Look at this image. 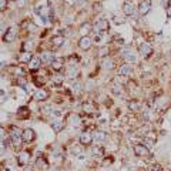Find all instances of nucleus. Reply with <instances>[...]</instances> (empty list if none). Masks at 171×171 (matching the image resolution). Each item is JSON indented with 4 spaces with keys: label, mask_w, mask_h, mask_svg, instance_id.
I'll return each mask as SVG.
<instances>
[{
    "label": "nucleus",
    "mask_w": 171,
    "mask_h": 171,
    "mask_svg": "<svg viewBox=\"0 0 171 171\" xmlns=\"http://www.w3.org/2000/svg\"><path fill=\"white\" fill-rule=\"evenodd\" d=\"M70 123L73 124L74 127H77V126H80V123H82V121H80V117L74 114V115H71V117H70Z\"/></svg>",
    "instance_id": "obj_27"
},
{
    "label": "nucleus",
    "mask_w": 171,
    "mask_h": 171,
    "mask_svg": "<svg viewBox=\"0 0 171 171\" xmlns=\"http://www.w3.org/2000/svg\"><path fill=\"white\" fill-rule=\"evenodd\" d=\"M29 160H30V154L27 151H22L17 155V163H19L20 167H25L26 164H29Z\"/></svg>",
    "instance_id": "obj_8"
},
{
    "label": "nucleus",
    "mask_w": 171,
    "mask_h": 171,
    "mask_svg": "<svg viewBox=\"0 0 171 171\" xmlns=\"http://www.w3.org/2000/svg\"><path fill=\"white\" fill-rule=\"evenodd\" d=\"M123 10H124V13H126L127 16H131V14L134 13V7H133V4H131L130 1H126V3H124Z\"/></svg>",
    "instance_id": "obj_17"
},
{
    "label": "nucleus",
    "mask_w": 171,
    "mask_h": 171,
    "mask_svg": "<svg viewBox=\"0 0 171 171\" xmlns=\"http://www.w3.org/2000/svg\"><path fill=\"white\" fill-rule=\"evenodd\" d=\"M151 10V0H141L140 1V6H139V12L141 16H146L150 13Z\"/></svg>",
    "instance_id": "obj_3"
},
{
    "label": "nucleus",
    "mask_w": 171,
    "mask_h": 171,
    "mask_svg": "<svg viewBox=\"0 0 171 171\" xmlns=\"http://www.w3.org/2000/svg\"><path fill=\"white\" fill-rule=\"evenodd\" d=\"M139 51L143 57H148L153 53V49H151V46H150L148 43H141L139 46Z\"/></svg>",
    "instance_id": "obj_6"
},
{
    "label": "nucleus",
    "mask_w": 171,
    "mask_h": 171,
    "mask_svg": "<svg viewBox=\"0 0 171 171\" xmlns=\"http://www.w3.org/2000/svg\"><path fill=\"white\" fill-rule=\"evenodd\" d=\"M150 171H163V167H161L160 164H153L151 168H150Z\"/></svg>",
    "instance_id": "obj_33"
},
{
    "label": "nucleus",
    "mask_w": 171,
    "mask_h": 171,
    "mask_svg": "<svg viewBox=\"0 0 171 171\" xmlns=\"http://www.w3.org/2000/svg\"><path fill=\"white\" fill-rule=\"evenodd\" d=\"M47 97H49V93H47L44 89L37 90V91H36V94H34V98H36L37 101H43V100H46Z\"/></svg>",
    "instance_id": "obj_14"
},
{
    "label": "nucleus",
    "mask_w": 171,
    "mask_h": 171,
    "mask_svg": "<svg viewBox=\"0 0 171 171\" xmlns=\"http://www.w3.org/2000/svg\"><path fill=\"white\" fill-rule=\"evenodd\" d=\"M77 73H79V71H77V69H76V67H73V66H70V67H69V74H70V77H76Z\"/></svg>",
    "instance_id": "obj_30"
},
{
    "label": "nucleus",
    "mask_w": 171,
    "mask_h": 171,
    "mask_svg": "<svg viewBox=\"0 0 171 171\" xmlns=\"http://www.w3.org/2000/svg\"><path fill=\"white\" fill-rule=\"evenodd\" d=\"M1 101H4V91L1 90Z\"/></svg>",
    "instance_id": "obj_37"
},
{
    "label": "nucleus",
    "mask_w": 171,
    "mask_h": 171,
    "mask_svg": "<svg viewBox=\"0 0 171 171\" xmlns=\"http://www.w3.org/2000/svg\"><path fill=\"white\" fill-rule=\"evenodd\" d=\"M131 74V66L124 64L118 69V76H130Z\"/></svg>",
    "instance_id": "obj_16"
},
{
    "label": "nucleus",
    "mask_w": 171,
    "mask_h": 171,
    "mask_svg": "<svg viewBox=\"0 0 171 171\" xmlns=\"http://www.w3.org/2000/svg\"><path fill=\"white\" fill-rule=\"evenodd\" d=\"M10 139H12L14 146H19V144L22 143V140H23V131L20 130V128H17V127H12Z\"/></svg>",
    "instance_id": "obj_1"
},
{
    "label": "nucleus",
    "mask_w": 171,
    "mask_h": 171,
    "mask_svg": "<svg viewBox=\"0 0 171 171\" xmlns=\"http://www.w3.org/2000/svg\"><path fill=\"white\" fill-rule=\"evenodd\" d=\"M61 67H63V61H61L60 58H56V60L51 63V69H53V70H56V71H58Z\"/></svg>",
    "instance_id": "obj_22"
},
{
    "label": "nucleus",
    "mask_w": 171,
    "mask_h": 171,
    "mask_svg": "<svg viewBox=\"0 0 171 171\" xmlns=\"http://www.w3.org/2000/svg\"><path fill=\"white\" fill-rule=\"evenodd\" d=\"M114 22H115V23H124V22H126V20H124V19H118V17H115V19H114Z\"/></svg>",
    "instance_id": "obj_36"
},
{
    "label": "nucleus",
    "mask_w": 171,
    "mask_h": 171,
    "mask_svg": "<svg viewBox=\"0 0 171 171\" xmlns=\"http://www.w3.org/2000/svg\"><path fill=\"white\" fill-rule=\"evenodd\" d=\"M91 140H93V136L90 134L89 131H84V133H82V134H80V143H82L83 146H87V144H90V143H91Z\"/></svg>",
    "instance_id": "obj_12"
},
{
    "label": "nucleus",
    "mask_w": 171,
    "mask_h": 171,
    "mask_svg": "<svg viewBox=\"0 0 171 171\" xmlns=\"http://www.w3.org/2000/svg\"><path fill=\"white\" fill-rule=\"evenodd\" d=\"M51 43H53V46H54V47H58V46H61V44L64 43V39H63L61 36H56V37L51 40Z\"/></svg>",
    "instance_id": "obj_23"
},
{
    "label": "nucleus",
    "mask_w": 171,
    "mask_h": 171,
    "mask_svg": "<svg viewBox=\"0 0 171 171\" xmlns=\"http://www.w3.org/2000/svg\"><path fill=\"white\" fill-rule=\"evenodd\" d=\"M91 30V26L89 25V23H86V25L82 26V29H80V32L83 33V36H87V33Z\"/></svg>",
    "instance_id": "obj_28"
},
{
    "label": "nucleus",
    "mask_w": 171,
    "mask_h": 171,
    "mask_svg": "<svg viewBox=\"0 0 171 171\" xmlns=\"http://www.w3.org/2000/svg\"><path fill=\"white\" fill-rule=\"evenodd\" d=\"M131 53V49H128V47H126V49H123V51H121V57H124V58H127V57L130 56Z\"/></svg>",
    "instance_id": "obj_31"
},
{
    "label": "nucleus",
    "mask_w": 171,
    "mask_h": 171,
    "mask_svg": "<svg viewBox=\"0 0 171 171\" xmlns=\"http://www.w3.org/2000/svg\"><path fill=\"white\" fill-rule=\"evenodd\" d=\"M148 153H150V150H148L144 144H136V146H134V154L136 155L146 157V155H148Z\"/></svg>",
    "instance_id": "obj_5"
},
{
    "label": "nucleus",
    "mask_w": 171,
    "mask_h": 171,
    "mask_svg": "<svg viewBox=\"0 0 171 171\" xmlns=\"http://www.w3.org/2000/svg\"><path fill=\"white\" fill-rule=\"evenodd\" d=\"M36 139V134H34V131L32 128H26L23 130V140H25L26 143H30L33 140Z\"/></svg>",
    "instance_id": "obj_11"
},
{
    "label": "nucleus",
    "mask_w": 171,
    "mask_h": 171,
    "mask_svg": "<svg viewBox=\"0 0 171 171\" xmlns=\"http://www.w3.org/2000/svg\"><path fill=\"white\" fill-rule=\"evenodd\" d=\"M167 14H168V17H171V9H168V12H167Z\"/></svg>",
    "instance_id": "obj_39"
},
{
    "label": "nucleus",
    "mask_w": 171,
    "mask_h": 171,
    "mask_svg": "<svg viewBox=\"0 0 171 171\" xmlns=\"http://www.w3.org/2000/svg\"><path fill=\"white\" fill-rule=\"evenodd\" d=\"M91 154L94 155V157H101V155L104 154V150H103L100 146H96V147L91 148Z\"/></svg>",
    "instance_id": "obj_21"
},
{
    "label": "nucleus",
    "mask_w": 171,
    "mask_h": 171,
    "mask_svg": "<svg viewBox=\"0 0 171 171\" xmlns=\"http://www.w3.org/2000/svg\"><path fill=\"white\" fill-rule=\"evenodd\" d=\"M101 66L104 67V69H108V70H111L114 67V61L110 58V57H106L104 60H103V63H101Z\"/></svg>",
    "instance_id": "obj_20"
},
{
    "label": "nucleus",
    "mask_w": 171,
    "mask_h": 171,
    "mask_svg": "<svg viewBox=\"0 0 171 171\" xmlns=\"http://www.w3.org/2000/svg\"><path fill=\"white\" fill-rule=\"evenodd\" d=\"M126 60H127V61H130V63H137V56H136L134 53H131V54L127 57Z\"/></svg>",
    "instance_id": "obj_32"
},
{
    "label": "nucleus",
    "mask_w": 171,
    "mask_h": 171,
    "mask_svg": "<svg viewBox=\"0 0 171 171\" xmlns=\"http://www.w3.org/2000/svg\"><path fill=\"white\" fill-rule=\"evenodd\" d=\"M16 34H17V29L14 27V26H13V27H9L7 32L3 34V40L10 43V41H13L14 39H16Z\"/></svg>",
    "instance_id": "obj_4"
},
{
    "label": "nucleus",
    "mask_w": 171,
    "mask_h": 171,
    "mask_svg": "<svg viewBox=\"0 0 171 171\" xmlns=\"http://www.w3.org/2000/svg\"><path fill=\"white\" fill-rule=\"evenodd\" d=\"M50 126H51L53 131H56V133H60V131L64 128V120H61V118H54L53 121L50 123Z\"/></svg>",
    "instance_id": "obj_7"
},
{
    "label": "nucleus",
    "mask_w": 171,
    "mask_h": 171,
    "mask_svg": "<svg viewBox=\"0 0 171 171\" xmlns=\"http://www.w3.org/2000/svg\"><path fill=\"white\" fill-rule=\"evenodd\" d=\"M40 57H33L32 60H30V63H29V69H32V70H34V69H39L40 67Z\"/></svg>",
    "instance_id": "obj_18"
},
{
    "label": "nucleus",
    "mask_w": 171,
    "mask_h": 171,
    "mask_svg": "<svg viewBox=\"0 0 171 171\" xmlns=\"http://www.w3.org/2000/svg\"><path fill=\"white\" fill-rule=\"evenodd\" d=\"M108 22H107L106 19H98L97 22H96V25H94V30L97 34H103L104 36V33L108 30Z\"/></svg>",
    "instance_id": "obj_2"
},
{
    "label": "nucleus",
    "mask_w": 171,
    "mask_h": 171,
    "mask_svg": "<svg viewBox=\"0 0 171 171\" xmlns=\"http://www.w3.org/2000/svg\"><path fill=\"white\" fill-rule=\"evenodd\" d=\"M83 110H84V111H86V113H93V111H94V106H93V103H89V101H87V103H84V104H83Z\"/></svg>",
    "instance_id": "obj_25"
},
{
    "label": "nucleus",
    "mask_w": 171,
    "mask_h": 171,
    "mask_svg": "<svg viewBox=\"0 0 171 171\" xmlns=\"http://www.w3.org/2000/svg\"><path fill=\"white\" fill-rule=\"evenodd\" d=\"M71 90H73V91H76V93H77V91L80 90V84H79V83H77V82L71 83Z\"/></svg>",
    "instance_id": "obj_34"
},
{
    "label": "nucleus",
    "mask_w": 171,
    "mask_h": 171,
    "mask_svg": "<svg viewBox=\"0 0 171 171\" xmlns=\"http://www.w3.org/2000/svg\"><path fill=\"white\" fill-rule=\"evenodd\" d=\"M63 80H64V77L63 76H54L53 79H51V82L54 86H60V84H63Z\"/></svg>",
    "instance_id": "obj_26"
},
{
    "label": "nucleus",
    "mask_w": 171,
    "mask_h": 171,
    "mask_svg": "<svg viewBox=\"0 0 171 171\" xmlns=\"http://www.w3.org/2000/svg\"><path fill=\"white\" fill-rule=\"evenodd\" d=\"M51 171H63V170H61V168H58V167H56V168H53Z\"/></svg>",
    "instance_id": "obj_38"
},
{
    "label": "nucleus",
    "mask_w": 171,
    "mask_h": 171,
    "mask_svg": "<svg viewBox=\"0 0 171 171\" xmlns=\"http://www.w3.org/2000/svg\"><path fill=\"white\" fill-rule=\"evenodd\" d=\"M140 107H141V104H140L139 101H136V100H133V101H130V103H128V108H130V110H133V111H137V110H140Z\"/></svg>",
    "instance_id": "obj_24"
},
{
    "label": "nucleus",
    "mask_w": 171,
    "mask_h": 171,
    "mask_svg": "<svg viewBox=\"0 0 171 171\" xmlns=\"http://www.w3.org/2000/svg\"><path fill=\"white\" fill-rule=\"evenodd\" d=\"M106 139H107V134L104 131H96L94 136H93V140H94L96 143H103Z\"/></svg>",
    "instance_id": "obj_15"
},
{
    "label": "nucleus",
    "mask_w": 171,
    "mask_h": 171,
    "mask_svg": "<svg viewBox=\"0 0 171 171\" xmlns=\"http://www.w3.org/2000/svg\"><path fill=\"white\" fill-rule=\"evenodd\" d=\"M6 4H7V1H6V0H0V7H1V10L6 7Z\"/></svg>",
    "instance_id": "obj_35"
},
{
    "label": "nucleus",
    "mask_w": 171,
    "mask_h": 171,
    "mask_svg": "<svg viewBox=\"0 0 171 171\" xmlns=\"http://www.w3.org/2000/svg\"><path fill=\"white\" fill-rule=\"evenodd\" d=\"M143 144H144V146H146L147 148L150 150V148H153V147H154L155 141H154V140H151V139H146V140H144V143H143Z\"/></svg>",
    "instance_id": "obj_29"
},
{
    "label": "nucleus",
    "mask_w": 171,
    "mask_h": 171,
    "mask_svg": "<svg viewBox=\"0 0 171 171\" xmlns=\"http://www.w3.org/2000/svg\"><path fill=\"white\" fill-rule=\"evenodd\" d=\"M29 115H30V110H29L27 107H20V108L17 110V117H19L20 120H26Z\"/></svg>",
    "instance_id": "obj_13"
},
{
    "label": "nucleus",
    "mask_w": 171,
    "mask_h": 171,
    "mask_svg": "<svg viewBox=\"0 0 171 171\" xmlns=\"http://www.w3.org/2000/svg\"><path fill=\"white\" fill-rule=\"evenodd\" d=\"M91 44H93V40L90 39L89 36H83L82 39L79 40V46H80V49L83 50H89L91 47Z\"/></svg>",
    "instance_id": "obj_10"
},
{
    "label": "nucleus",
    "mask_w": 171,
    "mask_h": 171,
    "mask_svg": "<svg viewBox=\"0 0 171 171\" xmlns=\"http://www.w3.org/2000/svg\"><path fill=\"white\" fill-rule=\"evenodd\" d=\"M40 60H41V63H44V64H51L56 58H54L51 51H44V53L40 54Z\"/></svg>",
    "instance_id": "obj_9"
},
{
    "label": "nucleus",
    "mask_w": 171,
    "mask_h": 171,
    "mask_svg": "<svg viewBox=\"0 0 171 171\" xmlns=\"http://www.w3.org/2000/svg\"><path fill=\"white\" fill-rule=\"evenodd\" d=\"M33 57H32V53L30 51H25L22 56L19 57V60L22 61V63H30V60H32Z\"/></svg>",
    "instance_id": "obj_19"
}]
</instances>
